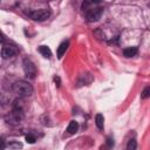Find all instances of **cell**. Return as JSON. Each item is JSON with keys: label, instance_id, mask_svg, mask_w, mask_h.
I'll list each match as a JSON object with an SVG mask.
<instances>
[{"label": "cell", "instance_id": "obj_14", "mask_svg": "<svg viewBox=\"0 0 150 150\" xmlns=\"http://www.w3.org/2000/svg\"><path fill=\"white\" fill-rule=\"evenodd\" d=\"M149 96H150V87H145V88H144V90L142 91V95H141V97L145 100V98H148Z\"/></svg>", "mask_w": 150, "mask_h": 150}, {"label": "cell", "instance_id": "obj_13", "mask_svg": "<svg viewBox=\"0 0 150 150\" xmlns=\"http://www.w3.org/2000/svg\"><path fill=\"white\" fill-rule=\"evenodd\" d=\"M137 149V142L135 138H131L128 141V144H127V150H136Z\"/></svg>", "mask_w": 150, "mask_h": 150}, {"label": "cell", "instance_id": "obj_12", "mask_svg": "<svg viewBox=\"0 0 150 150\" xmlns=\"http://www.w3.org/2000/svg\"><path fill=\"white\" fill-rule=\"evenodd\" d=\"M13 109L16 110H23V101L21 98H16L13 103Z\"/></svg>", "mask_w": 150, "mask_h": 150}, {"label": "cell", "instance_id": "obj_19", "mask_svg": "<svg viewBox=\"0 0 150 150\" xmlns=\"http://www.w3.org/2000/svg\"><path fill=\"white\" fill-rule=\"evenodd\" d=\"M4 145H5V144H4V141L0 138V149H2V148H4Z\"/></svg>", "mask_w": 150, "mask_h": 150}, {"label": "cell", "instance_id": "obj_2", "mask_svg": "<svg viewBox=\"0 0 150 150\" xmlns=\"http://www.w3.org/2000/svg\"><path fill=\"white\" fill-rule=\"evenodd\" d=\"M26 14L33 19L34 21H45L49 18L50 15V12L47 9V8H41V9H28L26 11Z\"/></svg>", "mask_w": 150, "mask_h": 150}, {"label": "cell", "instance_id": "obj_5", "mask_svg": "<svg viewBox=\"0 0 150 150\" xmlns=\"http://www.w3.org/2000/svg\"><path fill=\"white\" fill-rule=\"evenodd\" d=\"M102 13H103V9H102L101 7L90 8V9L87 12V14H86V19H87V21H89V22L97 21V20L101 18Z\"/></svg>", "mask_w": 150, "mask_h": 150}, {"label": "cell", "instance_id": "obj_10", "mask_svg": "<svg viewBox=\"0 0 150 150\" xmlns=\"http://www.w3.org/2000/svg\"><path fill=\"white\" fill-rule=\"evenodd\" d=\"M95 123H96V127L100 130H103V128H104V117H103V115L97 114L96 117H95Z\"/></svg>", "mask_w": 150, "mask_h": 150}, {"label": "cell", "instance_id": "obj_6", "mask_svg": "<svg viewBox=\"0 0 150 150\" xmlns=\"http://www.w3.org/2000/svg\"><path fill=\"white\" fill-rule=\"evenodd\" d=\"M15 53H16V49L11 45H6L1 50V55L4 59H9V57L14 56Z\"/></svg>", "mask_w": 150, "mask_h": 150}, {"label": "cell", "instance_id": "obj_17", "mask_svg": "<svg viewBox=\"0 0 150 150\" xmlns=\"http://www.w3.org/2000/svg\"><path fill=\"white\" fill-rule=\"evenodd\" d=\"M54 81H55L56 86H57V87H60V77H59V76H55V77H54Z\"/></svg>", "mask_w": 150, "mask_h": 150}, {"label": "cell", "instance_id": "obj_18", "mask_svg": "<svg viewBox=\"0 0 150 150\" xmlns=\"http://www.w3.org/2000/svg\"><path fill=\"white\" fill-rule=\"evenodd\" d=\"M0 42L2 43V42H5V36H4V34L0 32Z\"/></svg>", "mask_w": 150, "mask_h": 150}, {"label": "cell", "instance_id": "obj_1", "mask_svg": "<svg viewBox=\"0 0 150 150\" xmlns=\"http://www.w3.org/2000/svg\"><path fill=\"white\" fill-rule=\"evenodd\" d=\"M13 90L20 97H28L33 94V87L26 81H16L13 84Z\"/></svg>", "mask_w": 150, "mask_h": 150}, {"label": "cell", "instance_id": "obj_15", "mask_svg": "<svg viewBox=\"0 0 150 150\" xmlns=\"http://www.w3.org/2000/svg\"><path fill=\"white\" fill-rule=\"evenodd\" d=\"M26 141H27V143L33 144V143H35L36 138H35V136L33 134H28V135H26Z\"/></svg>", "mask_w": 150, "mask_h": 150}, {"label": "cell", "instance_id": "obj_7", "mask_svg": "<svg viewBox=\"0 0 150 150\" xmlns=\"http://www.w3.org/2000/svg\"><path fill=\"white\" fill-rule=\"evenodd\" d=\"M68 46H69V42L68 41H62L60 43V46L57 47V59H61L63 56V54L66 53Z\"/></svg>", "mask_w": 150, "mask_h": 150}, {"label": "cell", "instance_id": "obj_8", "mask_svg": "<svg viewBox=\"0 0 150 150\" xmlns=\"http://www.w3.org/2000/svg\"><path fill=\"white\" fill-rule=\"evenodd\" d=\"M137 54V47H127L123 49V55L125 57H131Z\"/></svg>", "mask_w": 150, "mask_h": 150}, {"label": "cell", "instance_id": "obj_11", "mask_svg": "<svg viewBox=\"0 0 150 150\" xmlns=\"http://www.w3.org/2000/svg\"><path fill=\"white\" fill-rule=\"evenodd\" d=\"M39 52H40L45 57H47V59H50V57H52V50H50L49 47H47V46H40V47H39Z\"/></svg>", "mask_w": 150, "mask_h": 150}, {"label": "cell", "instance_id": "obj_16", "mask_svg": "<svg viewBox=\"0 0 150 150\" xmlns=\"http://www.w3.org/2000/svg\"><path fill=\"white\" fill-rule=\"evenodd\" d=\"M107 144H108L109 148H111V146H114V141H112L111 138L108 137V138H107Z\"/></svg>", "mask_w": 150, "mask_h": 150}, {"label": "cell", "instance_id": "obj_9", "mask_svg": "<svg viewBox=\"0 0 150 150\" xmlns=\"http://www.w3.org/2000/svg\"><path fill=\"white\" fill-rule=\"evenodd\" d=\"M77 130H79V123H77L76 121H70V123L68 124V128H67L68 134L73 135V134H75Z\"/></svg>", "mask_w": 150, "mask_h": 150}, {"label": "cell", "instance_id": "obj_3", "mask_svg": "<svg viewBox=\"0 0 150 150\" xmlns=\"http://www.w3.org/2000/svg\"><path fill=\"white\" fill-rule=\"evenodd\" d=\"M23 118V110H16V109H13L12 112H9L6 117H5V121L11 124V125H19L21 123Z\"/></svg>", "mask_w": 150, "mask_h": 150}, {"label": "cell", "instance_id": "obj_4", "mask_svg": "<svg viewBox=\"0 0 150 150\" xmlns=\"http://www.w3.org/2000/svg\"><path fill=\"white\" fill-rule=\"evenodd\" d=\"M22 67H23V71H25V75L29 79H34L35 75H36V67L35 64L29 60V59H23V62H22Z\"/></svg>", "mask_w": 150, "mask_h": 150}]
</instances>
